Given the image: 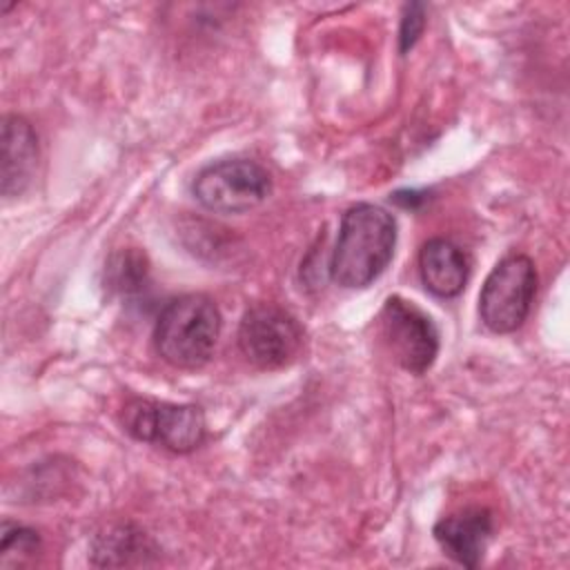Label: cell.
<instances>
[{
    "instance_id": "cell-1",
    "label": "cell",
    "mask_w": 570,
    "mask_h": 570,
    "mask_svg": "<svg viewBox=\"0 0 570 570\" xmlns=\"http://www.w3.org/2000/svg\"><path fill=\"white\" fill-rule=\"evenodd\" d=\"M396 218L372 203L352 205L338 227L330 261V276L336 285L356 289L374 283L394 256Z\"/></svg>"
},
{
    "instance_id": "cell-2",
    "label": "cell",
    "mask_w": 570,
    "mask_h": 570,
    "mask_svg": "<svg viewBox=\"0 0 570 570\" xmlns=\"http://www.w3.org/2000/svg\"><path fill=\"white\" fill-rule=\"evenodd\" d=\"M220 336V312L205 294H183L158 314L154 345L158 356L178 370L203 367Z\"/></svg>"
},
{
    "instance_id": "cell-3",
    "label": "cell",
    "mask_w": 570,
    "mask_h": 570,
    "mask_svg": "<svg viewBox=\"0 0 570 570\" xmlns=\"http://www.w3.org/2000/svg\"><path fill=\"white\" fill-rule=\"evenodd\" d=\"M272 191L269 171L243 156L223 158L203 167L194 183V198L214 214H245L256 209Z\"/></svg>"
},
{
    "instance_id": "cell-4",
    "label": "cell",
    "mask_w": 570,
    "mask_h": 570,
    "mask_svg": "<svg viewBox=\"0 0 570 570\" xmlns=\"http://www.w3.org/2000/svg\"><path fill=\"white\" fill-rule=\"evenodd\" d=\"M537 281V267L530 256H503L488 274L479 294L483 325L497 334L517 332L532 309Z\"/></svg>"
},
{
    "instance_id": "cell-5",
    "label": "cell",
    "mask_w": 570,
    "mask_h": 570,
    "mask_svg": "<svg viewBox=\"0 0 570 570\" xmlns=\"http://www.w3.org/2000/svg\"><path fill=\"white\" fill-rule=\"evenodd\" d=\"M122 425L134 439L176 454L196 450L205 439V414L191 403L134 399L122 410Z\"/></svg>"
},
{
    "instance_id": "cell-6",
    "label": "cell",
    "mask_w": 570,
    "mask_h": 570,
    "mask_svg": "<svg viewBox=\"0 0 570 570\" xmlns=\"http://www.w3.org/2000/svg\"><path fill=\"white\" fill-rule=\"evenodd\" d=\"M381 338L392 358L410 374H423L439 354V330L434 321L412 301L387 296L379 312Z\"/></svg>"
},
{
    "instance_id": "cell-7",
    "label": "cell",
    "mask_w": 570,
    "mask_h": 570,
    "mask_svg": "<svg viewBox=\"0 0 570 570\" xmlns=\"http://www.w3.org/2000/svg\"><path fill=\"white\" fill-rule=\"evenodd\" d=\"M303 345V327L287 309L274 303L249 307L238 325V347L258 370L287 365Z\"/></svg>"
},
{
    "instance_id": "cell-8",
    "label": "cell",
    "mask_w": 570,
    "mask_h": 570,
    "mask_svg": "<svg viewBox=\"0 0 570 570\" xmlns=\"http://www.w3.org/2000/svg\"><path fill=\"white\" fill-rule=\"evenodd\" d=\"M38 136L31 122L18 114H7L0 134V189L4 198L27 191L38 169Z\"/></svg>"
},
{
    "instance_id": "cell-9",
    "label": "cell",
    "mask_w": 570,
    "mask_h": 570,
    "mask_svg": "<svg viewBox=\"0 0 570 570\" xmlns=\"http://www.w3.org/2000/svg\"><path fill=\"white\" fill-rule=\"evenodd\" d=\"M494 532V517L488 508L470 505L443 517L434 525V539L441 550L465 568H476Z\"/></svg>"
},
{
    "instance_id": "cell-10",
    "label": "cell",
    "mask_w": 570,
    "mask_h": 570,
    "mask_svg": "<svg viewBox=\"0 0 570 570\" xmlns=\"http://www.w3.org/2000/svg\"><path fill=\"white\" fill-rule=\"evenodd\" d=\"M419 272L425 289L439 298H454L470 276L468 254L448 238H430L419 252Z\"/></svg>"
},
{
    "instance_id": "cell-11",
    "label": "cell",
    "mask_w": 570,
    "mask_h": 570,
    "mask_svg": "<svg viewBox=\"0 0 570 570\" xmlns=\"http://www.w3.org/2000/svg\"><path fill=\"white\" fill-rule=\"evenodd\" d=\"M158 552L154 539L134 523H114L96 534L91 543L94 566H145Z\"/></svg>"
},
{
    "instance_id": "cell-12",
    "label": "cell",
    "mask_w": 570,
    "mask_h": 570,
    "mask_svg": "<svg viewBox=\"0 0 570 570\" xmlns=\"http://www.w3.org/2000/svg\"><path fill=\"white\" fill-rule=\"evenodd\" d=\"M149 283V261L138 247L114 252L105 263V287L122 298L138 296Z\"/></svg>"
},
{
    "instance_id": "cell-13",
    "label": "cell",
    "mask_w": 570,
    "mask_h": 570,
    "mask_svg": "<svg viewBox=\"0 0 570 570\" xmlns=\"http://www.w3.org/2000/svg\"><path fill=\"white\" fill-rule=\"evenodd\" d=\"M36 552H40V537L36 530L20 525V523H2V543H0V557H2V566H7V561L16 554L18 561L33 557Z\"/></svg>"
},
{
    "instance_id": "cell-14",
    "label": "cell",
    "mask_w": 570,
    "mask_h": 570,
    "mask_svg": "<svg viewBox=\"0 0 570 570\" xmlns=\"http://www.w3.org/2000/svg\"><path fill=\"white\" fill-rule=\"evenodd\" d=\"M423 29H425V7L419 4V2L405 4L403 18H401V27H399L401 53L410 51L416 45V40L421 38Z\"/></svg>"
}]
</instances>
